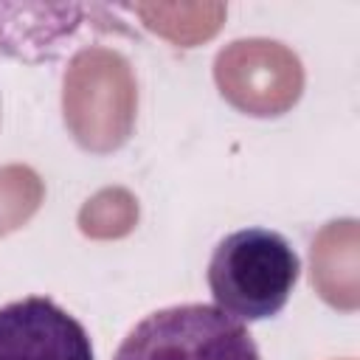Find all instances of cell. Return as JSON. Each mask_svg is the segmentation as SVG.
<instances>
[{
  "mask_svg": "<svg viewBox=\"0 0 360 360\" xmlns=\"http://www.w3.org/2000/svg\"><path fill=\"white\" fill-rule=\"evenodd\" d=\"M301 276V259L284 233L270 228H239L217 242L208 262L214 307L242 323L278 315Z\"/></svg>",
  "mask_w": 360,
  "mask_h": 360,
  "instance_id": "1",
  "label": "cell"
},
{
  "mask_svg": "<svg viewBox=\"0 0 360 360\" xmlns=\"http://www.w3.org/2000/svg\"><path fill=\"white\" fill-rule=\"evenodd\" d=\"M112 360H262L248 326L211 304L149 312L121 340Z\"/></svg>",
  "mask_w": 360,
  "mask_h": 360,
  "instance_id": "2",
  "label": "cell"
},
{
  "mask_svg": "<svg viewBox=\"0 0 360 360\" xmlns=\"http://www.w3.org/2000/svg\"><path fill=\"white\" fill-rule=\"evenodd\" d=\"M0 360H93V343L56 301L28 295L0 307Z\"/></svg>",
  "mask_w": 360,
  "mask_h": 360,
  "instance_id": "3",
  "label": "cell"
}]
</instances>
